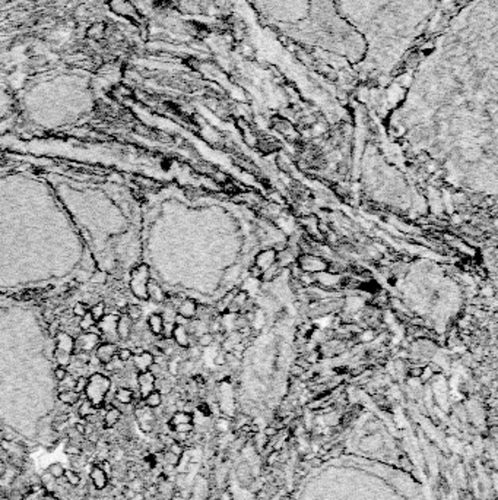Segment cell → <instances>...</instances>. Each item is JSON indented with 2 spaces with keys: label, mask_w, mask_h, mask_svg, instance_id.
Returning <instances> with one entry per match:
<instances>
[{
  "label": "cell",
  "mask_w": 498,
  "mask_h": 500,
  "mask_svg": "<svg viewBox=\"0 0 498 500\" xmlns=\"http://www.w3.org/2000/svg\"><path fill=\"white\" fill-rule=\"evenodd\" d=\"M110 388H111V380L108 376L102 373H94L88 378V385L85 388V396L91 404L99 410L101 406H104Z\"/></svg>",
  "instance_id": "1"
},
{
  "label": "cell",
  "mask_w": 498,
  "mask_h": 500,
  "mask_svg": "<svg viewBox=\"0 0 498 500\" xmlns=\"http://www.w3.org/2000/svg\"><path fill=\"white\" fill-rule=\"evenodd\" d=\"M54 358L60 367H69L75 356V338L67 332H60L54 335Z\"/></svg>",
  "instance_id": "2"
},
{
  "label": "cell",
  "mask_w": 498,
  "mask_h": 500,
  "mask_svg": "<svg viewBox=\"0 0 498 500\" xmlns=\"http://www.w3.org/2000/svg\"><path fill=\"white\" fill-rule=\"evenodd\" d=\"M107 6L111 14L127 20L133 25L140 26L143 24V16L132 0H107Z\"/></svg>",
  "instance_id": "3"
},
{
  "label": "cell",
  "mask_w": 498,
  "mask_h": 500,
  "mask_svg": "<svg viewBox=\"0 0 498 500\" xmlns=\"http://www.w3.org/2000/svg\"><path fill=\"white\" fill-rule=\"evenodd\" d=\"M151 280V274H149V268L146 264H140L137 268H134L130 272V290L134 296L140 300H148V294H146V286Z\"/></svg>",
  "instance_id": "4"
},
{
  "label": "cell",
  "mask_w": 498,
  "mask_h": 500,
  "mask_svg": "<svg viewBox=\"0 0 498 500\" xmlns=\"http://www.w3.org/2000/svg\"><path fill=\"white\" fill-rule=\"evenodd\" d=\"M101 342V335L94 332H83L75 340V354H91Z\"/></svg>",
  "instance_id": "5"
},
{
  "label": "cell",
  "mask_w": 498,
  "mask_h": 500,
  "mask_svg": "<svg viewBox=\"0 0 498 500\" xmlns=\"http://www.w3.org/2000/svg\"><path fill=\"white\" fill-rule=\"evenodd\" d=\"M86 38L94 42H104L108 37V24L105 20H95L85 30Z\"/></svg>",
  "instance_id": "6"
},
{
  "label": "cell",
  "mask_w": 498,
  "mask_h": 500,
  "mask_svg": "<svg viewBox=\"0 0 498 500\" xmlns=\"http://www.w3.org/2000/svg\"><path fill=\"white\" fill-rule=\"evenodd\" d=\"M117 350H118V346L111 342V341H105V342H101L99 346H96L95 350V358L99 362V364H105L108 362H111L113 358L115 357L117 354Z\"/></svg>",
  "instance_id": "7"
},
{
  "label": "cell",
  "mask_w": 498,
  "mask_h": 500,
  "mask_svg": "<svg viewBox=\"0 0 498 500\" xmlns=\"http://www.w3.org/2000/svg\"><path fill=\"white\" fill-rule=\"evenodd\" d=\"M155 382H156V376H153L149 370L137 373V386H139L142 400L148 396L152 390H155Z\"/></svg>",
  "instance_id": "8"
},
{
  "label": "cell",
  "mask_w": 498,
  "mask_h": 500,
  "mask_svg": "<svg viewBox=\"0 0 498 500\" xmlns=\"http://www.w3.org/2000/svg\"><path fill=\"white\" fill-rule=\"evenodd\" d=\"M300 266H301L304 270H307V272L311 270V272H314V274H317V272H323V270L327 268L325 264H323L322 259H319V258H316V256H310V254H304V256L300 258Z\"/></svg>",
  "instance_id": "9"
},
{
  "label": "cell",
  "mask_w": 498,
  "mask_h": 500,
  "mask_svg": "<svg viewBox=\"0 0 498 500\" xmlns=\"http://www.w3.org/2000/svg\"><path fill=\"white\" fill-rule=\"evenodd\" d=\"M89 478H91V482L94 486V488H96L98 492L104 490L107 486H108V481H110V477L102 471V468L99 465H94L91 472H89Z\"/></svg>",
  "instance_id": "10"
},
{
  "label": "cell",
  "mask_w": 498,
  "mask_h": 500,
  "mask_svg": "<svg viewBox=\"0 0 498 500\" xmlns=\"http://www.w3.org/2000/svg\"><path fill=\"white\" fill-rule=\"evenodd\" d=\"M117 314H105L101 320L96 322V326L99 329L101 335H115L117 336Z\"/></svg>",
  "instance_id": "11"
},
{
  "label": "cell",
  "mask_w": 498,
  "mask_h": 500,
  "mask_svg": "<svg viewBox=\"0 0 498 500\" xmlns=\"http://www.w3.org/2000/svg\"><path fill=\"white\" fill-rule=\"evenodd\" d=\"M132 329L133 322L126 314H120L117 319V338L121 341H127L132 335Z\"/></svg>",
  "instance_id": "12"
},
{
  "label": "cell",
  "mask_w": 498,
  "mask_h": 500,
  "mask_svg": "<svg viewBox=\"0 0 498 500\" xmlns=\"http://www.w3.org/2000/svg\"><path fill=\"white\" fill-rule=\"evenodd\" d=\"M110 96L115 100V101H126V100H130V98H134V91L126 84H115L111 86L110 90Z\"/></svg>",
  "instance_id": "13"
},
{
  "label": "cell",
  "mask_w": 498,
  "mask_h": 500,
  "mask_svg": "<svg viewBox=\"0 0 498 500\" xmlns=\"http://www.w3.org/2000/svg\"><path fill=\"white\" fill-rule=\"evenodd\" d=\"M120 420H121V411L117 406H114V405L105 406V412H104V417H102V424H104L105 428H113L118 424Z\"/></svg>",
  "instance_id": "14"
},
{
  "label": "cell",
  "mask_w": 498,
  "mask_h": 500,
  "mask_svg": "<svg viewBox=\"0 0 498 500\" xmlns=\"http://www.w3.org/2000/svg\"><path fill=\"white\" fill-rule=\"evenodd\" d=\"M132 358H133V364L137 368V372H146V370H149V367L155 362V357H153L152 352H146V351L134 354Z\"/></svg>",
  "instance_id": "15"
},
{
  "label": "cell",
  "mask_w": 498,
  "mask_h": 500,
  "mask_svg": "<svg viewBox=\"0 0 498 500\" xmlns=\"http://www.w3.org/2000/svg\"><path fill=\"white\" fill-rule=\"evenodd\" d=\"M171 338L177 342V346H183V348H187V346H190V335H189L187 328L184 326V325H177L175 324L173 328Z\"/></svg>",
  "instance_id": "16"
},
{
  "label": "cell",
  "mask_w": 498,
  "mask_h": 500,
  "mask_svg": "<svg viewBox=\"0 0 498 500\" xmlns=\"http://www.w3.org/2000/svg\"><path fill=\"white\" fill-rule=\"evenodd\" d=\"M196 313H197V304L192 298H184L177 308V314L187 319V320L193 319L196 316Z\"/></svg>",
  "instance_id": "17"
},
{
  "label": "cell",
  "mask_w": 498,
  "mask_h": 500,
  "mask_svg": "<svg viewBox=\"0 0 498 500\" xmlns=\"http://www.w3.org/2000/svg\"><path fill=\"white\" fill-rule=\"evenodd\" d=\"M275 262H276V252L272 249L259 253V256L256 258V266H259L262 270L270 268Z\"/></svg>",
  "instance_id": "18"
},
{
  "label": "cell",
  "mask_w": 498,
  "mask_h": 500,
  "mask_svg": "<svg viewBox=\"0 0 498 500\" xmlns=\"http://www.w3.org/2000/svg\"><path fill=\"white\" fill-rule=\"evenodd\" d=\"M146 294H148V298H152L153 302H156V303H162L165 300L164 290L161 288V286L153 280H149V282L146 286Z\"/></svg>",
  "instance_id": "19"
},
{
  "label": "cell",
  "mask_w": 498,
  "mask_h": 500,
  "mask_svg": "<svg viewBox=\"0 0 498 500\" xmlns=\"http://www.w3.org/2000/svg\"><path fill=\"white\" fill-rule=\"evenodd\" d=\"M148 328L152 335H162L164 330V318L159 313H152L148 318Z\"/></svg>",
  "instance_id": "20"
},
{
  "label": "cell",
  "mask_w": 498,
  "mask_h": 500,
  "mask_svg": "<svg viewBox=\"0 0 498 500\" xmlns=\"http://www.w3.org/2000/svg\"><path fill=\"white\" fill-rule=\"evenodd\" d=\"M115 401L120 402L123 405H129L133 402L134 400V392L130 389V388H126V386H121L115 390L114 395Z\"/></svg>",
  "instance_id": "21"
},
{
  "label": "cell",
  "mask_w": 498,
  "mask_h": 500,
  "mask_svg": "<svg viewBox=\"0 0 498 500\" xmlns=\"http://www.w3.org/2000/svg\"><path fill=\"white\" fill-rule=\"evenodd\" d=\"M57 398L58 401L63 402L64 405H75L80 400V394H77L76 390H73V389H66V390L58 392Z\"/></svg>",
  "instance_id": "22"
},
{
  "label": "cell",
  "mask_w": 498,
  "mask_h": 500,
  "mask_svg": "<svg viewBox=\"0 0 498 500\" xmlns=\"http://www.w3.org/2000/svg\"><path fill=\"white\" fill-rule=\"evenodd\" d=\"M96 411H98V408H95L94 405L88 401V400H85L82 404L79 405V408H77V414H79V417H82V418H85V420H86L88 417L95 416Z\"/></svg>",
  "instance_id": "23"
},
{
  "label": "cell",
  "mask_w": 498,
  "mask_h": 500,
  "mask_svg": "<svg viewBox=\"0 0 498 500\" xmlns=\"http://www.w3.org/2000/svg\"><path fill=\"white\" fill-rule=\"evenodd\" d=\"M143 402H145L146 406H149V408L155 410V408H158V406L161 405V402H162V395H161V392H158V390H152L148 396L143 398Z\"/></svg>",
  "instance_id": "24"
},
{
  "label": "cell",
  "mask_w": 498,
  "mask_h": 500,
  "mask_svg": "<svg viewBox=\"0 0 498 500\" xmlns=\"http://www.w3.org/2000/svg\"><path fill=\"white\" fill-rule=\"evenodd\" d=\"M126 316L132 320V322H137V320H140V318H142V308H140V306H137V304H127L126 306Z\"/></svg>",
  "instance_id": "25"
},
{
  "label": "cell",
  "mask_w": 498,
  "mask_h": 500,
  "mask_svg": "<svg viewBox=\"0 0 498 500\" xmlns=\"http://www.w3.org/2000/svg\"><path fill=\"white\" fill-rule=\"evenodd\" d=\"M89 313H91V316L94 318L95 322L101 320V319L105 316V303H104V302H98V303H95L92 308H89Z\"/></svg>",
  "instance_id": "26"
},
{
  "label": "cell",
  "mask_w": 498,
  "mask_h": 500,
  "mask_svg": "<svg viewBox=\"0 0 498 500\" xmlns=\"http://www.w3.org/2000/svg\"><path fill=\"white\" fill-rule=\"evenodd\" d=\"M39 482H41V486H42L45 490H48V492H54V488H56V484H57V480H56L53 476H50L48 472H45V474H42V476H41Z\"/></svg>",
  "instance_id": "27"
},
{
  "label": "cell",
  "mask_w": 498,
  "mask_h": 500,
  "mask_svg": "<svg viewBox=\"0 0 498 500\" xmlns=\"http://www.w3.org/2000/svg\"><path fill=\"white\" fill-rule=\"evenodd\" d=\"M64 466L61 465V464H58V462H56V464H51L50 466H48V470H47V472L50 474V476H53L56 480H60V478H63V476H64Z\"/></svg>",
  "instance_id": "28"
},
{
  "label": "cell",
  "mask_w": 498,
  "mask_h": 500,
  "mask_svg": "<svg viewBox=\"0 0 498 500\" xmlns=\"http://www.w3.org/2000/svg\"><path fill=\"white\" fill-rule=\"evenodd\" d=\"M63 477L66 478V482L69 486H72V487H76V486L80 484V477H79V474H77L75 470H66Z\"/></svg>",
  "instance_id": "29"
},
{
  "label": "cell",
  "mask_w": 498,
  "mask_h": 500,
  "mask_svg": "<svg viewBox=\"0 0 498 500\" xmlns=\"http://www.w3.org/2000/svg\"><path fill=\"white\" fill-rule=\"evenodd\" d=\"M80 319H82V320H79V326H80V329H83V332H88L91 328L96 325V322L94 320V318L91 316L89 312H88L83 318H80Z\"/></svg>",
  "instance_id": "30"
},
{
  "label": "cell",
  "mask_w": 498,
  "mask_h": 500,
  "mask_svg": "<svg viewBox=\"0 0 498 500\" xmlns=\"http://www.w3.org/2000/svg\"><path fill=\"white\" fill-rule=\"evenodd\" d=\"M190 420H192L190 414H187V412H175L173 416V418H171V424H173V426L187 424L190 423Z\"/></svg>",
  "instance_id": "31"
},
{
  "label": "cell",
  "mask_w": 498,
  "mask_h": 500,
  "mask_svg": "<svg viewBox=\"0 0 498 500\" xmlns=\"http://www.w3.org/2000/svg\"><path fill=\"white\" fill-rule=\"evenodd\" d=\"M115 357L121 362V363H126V362H129V360H132V357H133V352H132V350L130 348H118L117 350V354H115Z\"/></svg>",
  "instance_id": "32"
},
{
  "label": "cell",
  "mask_w": 498,
  "mask_h": 500,
  "mask_svg": "<svg viewBox=\"0 0 498 500\" xmlns=\"http://www.w3.org/2000/svg\"><path fill=\"white\" fill-rule=\"evenodd\" d=\"M133 132L134 134H137V135L145 136V138H153L152 129H149L148 126H145V124H142V123H136V124H134Z\"/></svg>",
  "instance_id": "33"
},
{
  "label": "cell",
  "mask_w": 498,
  "mask_h": 500,
  "mask_svg": "<svg viewBox=\"0 0 498 500\" xmlns=\"http://www.w3.org/2000/svg\"><path fill=\"white\" fill-rule=\"evenodd\" d=\"M136 180V183L142 188V189H152L153 186L156 184V182L155 180H152V178H148V177H140V176H136L134 177Z\"/></svg>",
  "instance_id": "34"
},
{
  "label": "cell",
  "mask_w": 498,
  "mask_h": 500,
  "mask_svg": "<svg viewBox=\"0 0 498 500\" xmlns=\"http://www.w3.org/2000/svg\"><path fill=\"white\" fill-rule=\"evenodd\" d=\"M213 340H215L213 334L205 332V334H200V336L197 338V344L200 346H209L211 344H213Z\"/></svg>",
  "instance_id": "35"
},
{
  "label": "cell",
  "mask_w": 498,
  "mask_h": 500,
  "mask_svg": "<svg viewBox=\"0 0 498 500\" xmlns=\"http://www.w3.org/2000/svg\"><path fill=\"white\" fill-rule=\"evenodd\" d=\"M64 454H66V455H69V456H76V455H80V454H82L80 444L69 442L67 443V446L64 448Z\"/></svg>",
  "instance_id": "36"
},
{
  "label": "cell",
  "mask_w": 498,
  "mask_h": 500,
  "mask_svg": "<svg viewBox=\"0 0 498 500\" xmlns=\"http://www.w3.org/2000/svg\"><path fill=\"white\" fill-rule=\"evenodd\" d=\"M86 385H88V378H85V376H79L76 380H75L73 390H76L77 394H83Z\"/></svg>",
  "instance_id": "37"
},
{
  "label": "cell",
  "mask_w": 498,
  "mask_h": 500,
  "mask_svg": "<svg viewBox=\"0 0 498 500\" xmlns=\"http://www.w3.org/2000/svg\"><path fill=\"white\" fill-rule=\"evenodd\" d=\"M127 487H129V488H132L134 493L140 494V493L143 492V487H145V486H143V481L140 480V478H137V477H136V478H133V480L129 481Z\"/></svg>",
  "instance_id": "38"
},
{
  "label": "cell",
  "mask_w": 498,
  "mask_h": 500,
  "mask_svg": "<svg viewBox=\"0 0 498 500\" xmlns=\"http://www.w3.org/2000/svg\"><path fill=\"white\" fill-rule=\"evenodd\" d=\"M88 312H89V308H88L85 303H76V304L73 306V314H75L76 318H83Z\"/></svg>",
  "instance_id": "39"
},
{
  "label": "cell",
  "mask_w": 498,
  "mask_h": 500,
  "mask_svg": "<svg viewBox=\"0 0 498 500\" xmlns=\"http://www.w3.org/2000/svg\"><path fill=\"white\" fill-rule=\"evenodd\" d=\"M54 378H56V380H58V382H63V380L67 378V370H66V367H60V366H58L57 368L54 370Z\"/></svg>",
  "instance_id": "40"
},
{
  "label": "cell",
  "mask_w": 498,
  "mask_h": 500,
  "mask_svg": "<svg viewBox=\"0 0 498 500\" xmlns=\"http://www.w3.org/2000/svg\"><path fill=\"white\" fill-rule=\"evenodd\" d=\"M91 281H92V282H95V284H104V282L107 281V274H104V272L98 270L95 275L91 278Z\"/></svg>",
  "instance_id": "41"
},
{
  "label": "cell",
  "mask_w": 498,
  "mask_h": 500,
  "mask_svg": "<svg viewBox=\"0 0 498 500\" xmlns=\"http://www.w3.org/2000/svg\"><path fill=\"white\" fill-rule=\"evenodd\" d=\"M99 466L102 468V471H104L108 477H111V474H113V465H111L110 462L104 460V461L99 462Z\"/></svg>",
  "instance_id": "42"
},
{
  "label": "cell",
  "mask_w": 498,
  "mask_h": 500,
  "mask_svg": "<svg viewBox=\"0 0 498 500\" xmlns=\"http://www.w3.org/2000/svg\"><path fill=\"white\" fill-rule=\"evenodd\" d=\"M181 452H183L181 446H178L177 443H173V444H171V454L177 455V456H180V455H181Z\"/></svg>",
  "instance_id": "43"
},
{
  "label": "cell",
  "mask_w": 498,
  "mask_h": 500,
  "mask_svg": "<svg viewBox=\"0 0 498 500\" xmlns=\"http://www.w3.org/2000/svg\"><path fill=\"white\" fill-rule=\"evenodd\" d=\"M77 430V433H80L83 438H85V423H76L75 426H73Z\"/></svg>",
  "instance_id": "44"
},
{
  "label": "cell",
  "mask_w": 498,
  "mask_h": 500,
  "mask_svg": "<svg viewBox=\"0 0 498 500\" xmlns=\"http://www.w3.org/2000/svg\"><path fill=\"white\" fill-rule=\"evenodd\" d=\"M42 500H58V499H56V498H53L51 494H48V496H45V498H44V499H42Z\"/></svg>",
  "instance_id": "45"
}]
</instances>
